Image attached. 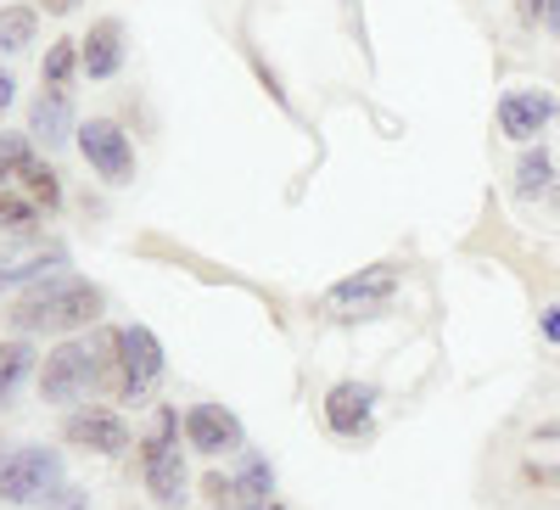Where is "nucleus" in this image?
Instances as JSON below:
<instances>
[{"label":"nucleus","mask_w":560,"mask_h":510,"mask_svg":"<svg viewBox=\"0 0 560 510\" xmlns=\"http://www.w3.org/2000/svg\"><path fill=\"white\" fill-rule=\"evenodd\" d=\"M102 287H90V281H79V275H45V281H34L12 309H7V320L28 337V332H79V326H96L102 320Z\"/></svg>","instance_id":"f257e3e1"},{"label":"nucleus","mask_w":560,"mask_h":510,"mask_svg":"<svg viewBox=\"0 0 560 510\" xmlns=\"http://www.w3.org/2000/svg\"><path fill=\"white\" fill-rule=\"evenodd\" d=\"M79 68V39H57L51 51H45V68H39V84L51 90V96H68V79Z\"/></svg>","instance_id":"dca6fc26"},{"label":"nucleus","mask_w":560,"mask_h":510,"mask_svg":"<svg viewBox=\"0 0 560 510\" xmlns=\"http://www.w3.org/2000/svg\"><path fill=\"white\" fill-rule=\"evenodd\" d=\"M34 219H39L34 202H18V197L0 192V230H34Z\"/></svg>","instance_id":"4be33fe9"},{"label":"nucleus","mask_w":560,"mask_h":510,"mask_svg":"<svg viewBox=\"0 0 560 510\" xmlns=\"http://www.w3.org/2000/svg\"><path fill=\"white\" fill-rule=\"evenodd\" d=\"M79 68L90 79H113L124 68V23L118 18H102V23H90V34L79 39Z\"/></svg>","instance_id":"f8f14e48"},{"label":"nucleus","mask_w":560,"mask_h":510,"mask_svg":"<svg viewBox=\"0 0 560 510\" xmlns=\"http://www.w3.org/2000/svg\"><path fill=\"white\" fill-rule=\"evenodd\" d=\"M28 135H34L39 147H62L68 135H79V129H73V113H68V96H51V90H45V96L34 102Z\"/></svg>","instance_id":"4468645a"},{"label":"nucleus","mask_w":560,"mask_h":510,"mask_svg":"<svg viewBox=\"0 0 560 510\" xmlns=\"http://www.w3.org/2000/svg\"><path fill=\"white\" fill-rule=\"evenodd\" d=\"M140 483L158 505H179L185 499V460H179V409L163 404L158 421L140 443Z\"/></svg>","instance_id":"f03ea898"},{"label":"nucleus","mask_w":560,"mask_h":510,"mask_svg":"<svg viewBox=\"0 0 560 510\" xmlns=\"http://www.w3.org/2000/svg\"><path fill=\"white\" fill-rule=\"evenodd\" d=\"M12 90H18V84H12V73H0V113L12 107Z\"/></svg>","instance_id":"bb28decb"},{"label":"nucleus","mask_w":560,"mask_h":510,"mask_svg":"<svg viewBox=\"0 0 560 510\" xmlns=\"http://www.w3.org/2000/svg\"><path fill=\"white\" fill-rule=\"evenodd\" d=\"M555 96L549 90H504L499 96V129L510 141H538V135L555 124Z\"/></svg>","instance_id":"9d476101"},{"label":"nucleus","mask_w":560,"mask_h":510,"mask_svg":"<svg viewBox=\"0 0 560 510\" xmlns=\"http://www.w3.org/2000/svg\"><path fill=\"white\" fill-rule=\"evenodd\" d=\"M522 477L538 483V488H560V421H549V427L533 432L527 460H522Z\"/></svg>","instance_id":"ddd939ff"},{"label":"nucleus","mask_w":560,"mask_h":510,"mask_svg":"<svg viewBox=\"0 0 560 510\" xmlns=\"http://www.w3.org/2000/svg\"><path fill=\"white\" fill-rule=\"evenodd\" d=\"M39 7H45V12H51V18H68V12L79 7V0H39Z\"/></svg>","instance_id":"a878e982"},{"label":"nucleus","mask_w":560,"mask_h":510,"mask_svg":"<svg viewBox=\"0 0 560 510\" xmlns=\"http://www.w3.org/2000/svg\"><path fill=\"white\" fill-rule=\"evenodd\" d=\"M516 192H522V197L555 192V163H549L544 147H527V152H522V163H516Z\"/></svg>","instance_id":"f3484780"},{"label":"nucleus","mask_w":560,"mask_h":510,"mask_svg":"<svg viewBox=\"0 0 560 510\" xmlns=\"http://www.w3.org/2000/svg\"><path fill=\"white\" fill-rule=\"evenodd\" d=\"M544 7H549V0H516V12H522V23H538V18H544Z\"/></svg>","instance_id":"393cba45"},{"label":"nucleus","mask_w":560,"mask_h":510,"mask_svg":"<svg viewBox=\"0 0 560 510\" xmlns=\"http://www.w3.org/2000/svg\"><path fill=\"white\" fill-rule=\"evenodd\" d=\"M398 292V269L393 264H370L359 275H348V281H337L331 292H325V314L331 320H370V314H382Z\"/></svg>","instance_id":"39448f33"},{"label":"nucleus","mask_w":560,"mask_h":510,"mask_svg":"<svg viewBox=\"0 0 560 510\" xmlns=\"http://www.w3.org/2000/svg\"><path fill=\"white\" fill-rule=\"evenodd\" d=\"M34 7H0V51H23L34 45Z\"/></svg>","instance_id":"6ab92c4d"},{"label":"nucleus","mask_w":560,"mask_h":510,"mask_svg":"<svg viewBox=\"0 0 560 510\" xmlns=\"http://www.w3.org/2000/svg\"><path fill=\"white\" fill-rule=\"evenodd\" d=\"M18 185L28 192V202H34V208H45V213H51V208L62 202V179H57V169H45V163H34V158L18 169Z\"/></svg>","instance_id":"2eb2a0df"},{"label":"nucleus","mask_w":560,"mask_h":510,"mask_svg":"<svg viewBox=\"0 0 560 510\" xmlns=\"http://www.w3.org/2000/svg\"><path fill=\"white\" fill-rule=\"evenodd\" d=\"M62 438L84 454H124L129 449V421L118 409H102V404H90V409H73L68 421H62Z\"/></svg>","instance_id":"0eeeda50"},{"label":"nucleus","mask_w":560,"mask_h":510,"mask_svg":"<svg viewBox=\"0 0 560 510\" xmlns=\"http://www.w3.org/2000/svg\"><path fill=\"white\" fill-rule=\"evenodd\" d=\"M185 443H191L197 454H236L247 443V432L224 404H191L185 409Z\"/></svg>","instance_id":"1a4fd4ad"},{"label":"nucleus","mask_w":560,"mask_h":510,"mask_svg":"<svg viewBox=\"0 0 560 510\" xmlns=\"http://www.w3.org/2000/svg\"><path fill=\"white\" fill-rule=\"evenodd\" d=\"M45 510H84V494H79V488H68V483H62V488H57V494H51V499H45Z\"/></svg>","instance_id":"5701e85b"},{"label":"nucleus","mask_w":560,"mask_h":510,"mask_svg":"<svg viewBox=\"0 0 560 510\" xmlns=\"http://www.w3.org/2000/svg\"><path fill=\"white\" fill-rule=\"evenodd\" d=\"M79 152H84L90 169H96L102 179H113V185L135 179V147H129V135H124L113 118H90V124H79Z\"/></svg>","instance_id":"423d86ee"},{"label":"nucleus","mask_w":560,"mask_h":510,"mask_svg":"<svg viewBox=\"0 0 560 510\" xmlns=\"http://www.w3.org/2000/svg\"><path fill=\"white\" fill-rule=\"evenodd\" d=\"M34 370V348L28 343H0V404L18 393V382Z\"/></svg>","instance_id":"a211bd4d"},{"label":"nucleus","mask_w":560,"mask_h":510,"mask_svg":"<svg viewBox=\"0 0 560 510\" xmlns=\"http://www.w3.org/2000/svg\"><path fill=\"white\" fill-rule=\"evenodd\" d=\"M57 488H62V454L57 449L23 443V449L0 454V499L7 505H45Z\"/></svg>","instance_id":"7ed1b4c3"},{"label":"nucleus","mask_w":560,"mask_h":510,"mask_svg":"<svg viewBox=\"0 0 560 510\" xmlns=\"http://www.w3.org/2000/svg\"><path fill=\"white\" fill-rule=\"evenodd\" d=\"M90 387H102V364H96V348L90 343H57L39 364V393L51 404H73L84 398Z\"/></svg>","instance_id":"20e7f679"},{"label":"nucleus","mask_w":560,"mask_h":510,"mask_svg":"<svg viewBox=\"0 0 560 510\" xmlns=\"http://www.w3.org/2000/svg\"><path fill=\"white\" fill-rule=\"evenodd\" d=\"M538 332H544V343H555V348H560V303H549V309L538 314Z\"/></svg>","instance_id":"b1692460"},{"label":"nucleus","mask_w":560,"mask_h":510,"mask_svg":"<svg viewBox=\"0 0 560 510\" xmlns=\"http://www.w3.org/2000/svg\"><path fill=\"white\" fill-rule=\"evenodd\" d=\"M236 494H242V499H269V494H275V472H269V460L247 454V466H242V477H236Z\"/></svg>","instance_id":"aec40b11"},{"label":"nucleus","mask_w":560,"mask_h":510,"mask_svg":"<svg viewBox=\"0 0 560 510\" xmlns=\"http://www.w3.org/2000/svg\"><path fill=\"white\" fill-rule=\"evenodd\" d=\"M370 409H376V387L370 382H337L325 393V427L337 438H359L370 427Z\"/></svg>","instance_id":"9b49d317"},{"label":"nucleus","mask_w":560,"mask_h":510,"mask_svg":"<svg viewBox=\"0 0 560 510\" xmlns=\"http://www.w3.org/2000/svg\"><path fill=\"white\" fill-rule=\"evenodd\" d=\"M236 510H280V505H275V499H242Z\"/></svg>","instance_id":"c85d7f7f"},{"label":"nucleus","mask_w":560,"mask_h":510,"mask_svg":"<svg viewBox=\"0 0 560 510\" xmlns=\"http://www.w3.org/2000/svg\"><path fill=\"white\" fill-rule=\"evenodd\" d=\"M544 23H549V28L560 34V0H549V7H544Z\"/></svg>","instance_id":"cd10ccee"},{"label":"nucleus","mask_w":560,"mask_h":510,"mask_svg":"<svg viewBox=\"0 0 560 510\" xmlns=\"http://www.w3.org/2000/svg\"><path fill=\"white\" fill-rule=\"evenodd\" d=\"M23 163H28V135H0V185L18 179Z\"/></svg>","instance_id":"412c9836"},{"label":"nucleus","mask_w":560,"mask_h":510,"mask_svg":"<svg viewBox=\"0 0 560 510\" xmlns=\"http://www.w3.org/2000/svg\"><path fill=\"white\" fill-rule=\"evenodd\" d=\"M118 370H124V398L147 393L163 376V343L147 326H118Z\"/></svg>","instance_id":"6e6552de"}]
</instances>
